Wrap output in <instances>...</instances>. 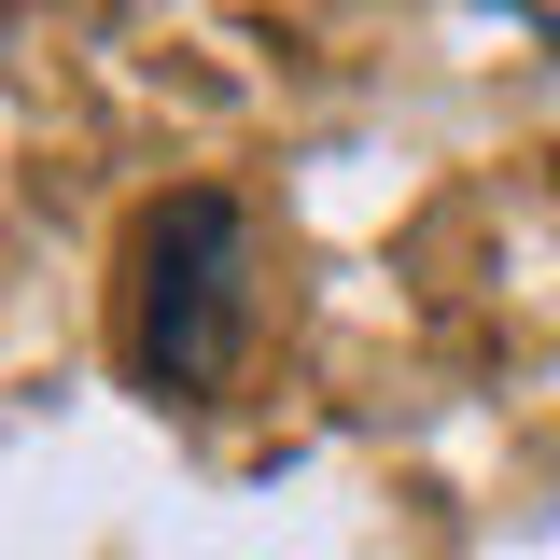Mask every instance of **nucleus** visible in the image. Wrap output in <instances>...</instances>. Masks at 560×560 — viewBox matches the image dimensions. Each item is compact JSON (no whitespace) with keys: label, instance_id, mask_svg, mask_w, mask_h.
Returning a JSON list of instances; mask_svg holds the SVG:
<instances>
[{"label":"nucleus","instance_id":"obj_1","mask_svg":"<svg viewBox=\"0 0 560 560\" xmlns=\"http://www.w3.org/2000/svg\"><path fill=\"white\" fill-rule=\"evenodd\" d=\"M238 350H253V210L224 183H183L127 267V364L154 407H210L238 378Z\"/></svg>","mask_w":560,"mask_h":560}]
</instances>
